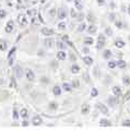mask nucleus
Here are the masks:
<instances>
[{
    "instance_id": "obj_29",
    "label": "nucleus",
    "mask_w": 130,
    "mask_h": 130,
    "mask_svg": "<svg viewBox=\"0 0 130 130\" xmlns=\"http://www.w3.org/2000/svg\"><path fill=\"white\" fill-rule=\"evenodd\" d=\"M48 108L52 110H56L57 108H58V104H57L56 102H50L49 105H48Z\"/></svg>"
},
{
    "instance_id": "obj_4",
    "label": "nucleus",
    "mask_w": 130,
    "mask_h": 130,
    "mask_svg": "<svg viewBox=\"0 0 130 130\" xmlns=\"http://www.w3.org/2000/svg\"><path fill=\"white\" fill-rule=\"evenodd\" d=\"M15 50H17V47H12L11 50H10L9 54H8V60H9V64H10V66H12V64H13L14 55H15Z\"/></svg>"
},
{
    "instance_id": "obj_35",
    "label": "nucleus",
    "mask_w": 130,
    "mask_h": 130,
    "mask_svg": "<svg viewBox=\"0 0 130 130\" xmlns=\"http://www.w3.org/2000/svg\"><path fill=\"white\" fill-rule=\"evenodd\" d=\"M36 13H37V11H36V9H34V8L27 10V15H30V17H35Z\"/></svg>"
},
{
    "instance_id": "obj_49",
    "label": "nucleus",
    "mask_w": 130,
    "mask_h": 130,
    "mask_svg": "<svg viewBox=\"0 0 130 130\" xmlns=\"http://www.w3.org/2000/svg\"><path fill=\"white\" fill-rule=\"evenodd\" d=\"M83 18H84V14H83V13H80V14L78 15V20H79V21H81V20H83Z\"/></svg>"
},
{
    "instance_id": "obj_51",
    "label": "nucleus",
    "mask_w": 130,
    "mask_h": 130,
    "mask_svg": "<svg viewBox=\"0 0 130 130\" xmlns=\"http://www.w3.org/2000/svg\"><path fill=\"white\" fill-rule=\"evenodd\" d=\"M22 126H28L27 119H24V120H23V122H22Z\"/></svg>"
},
{
    "instance_id": "obj_42",
    "label": "nucleus",
    "mask_w": 130,
    "mask_h": 130,
    "mask_svg": "<svg viewBox=\"0 0 130 130\" xmlns=\"http://www.w3.org/2000/svg\"><path fill=\"white\" fill-rule=\"evenodd\" d=\"M105 33H106L108 36H111V35H113V31H111L109 27H107L106 30H105Z\"/></svg>"
},
{
    "instance_id": "obj_53",
    "label": "nucleus",
    "mask_w": 130,
    "mask_h": 130,
    "mask_svg": "<svg viewBox=\"0 0 130 130\" xmlns=\"http://www.w3.org/2000/svg\"><path fill=\"white\" fill-rule=\"evenodd\" d=\"M128 13L130 14V5H129V7H128Z\"/></svg>"
},
{
    "instance_id": "obj_50",
    "label": "nucleus",
    "mask_w": 130,
    "mask_h": 130,
    "mask_svg": "<svg viewBox=\"0 0 130 130\" xmlns=\"http://www.w3.org/2000/svg\"><path fill=\"white\" fill-rule=\"evenodd\" d=\"M41 81H42V82H45V83H48V80H47V79H46V77H42Z\"/></svg>"
},
{
    "instance_id": "obj_24",
    "label": "nucleus",
    "mask_w": 130,
    "mask_h": 130,
    "mask_svg": "<svg viewBox=\"0 0 130 130\" xmlns=\"http://www.w3.org/2000/svg\"><path fill=\"white\" fill-rule=\"evenodd\" d=\"M62 89L66 92H70L72 90V85L70 84V83H68V82H64V83H62Z\"/></svg>"
},
{
    "instance_id": "obj_2",
    "label": "nucleus",
    "mask_w": 130,
    "mask_h": 130,
    "mask_svg": "<svg viewBox=\"0 0 130 130\" xmlns=\"http://www.w3.org/2000/svg\"><path fill=\"white\" fill-rule=\"evenodd\" d=\"M18 22L20 23V25H22V26H25V25H27V23H28L27 17L25 15L24 13H20L19 15H18Z\"/></svg>"
},
{
    "instance_id": "obj_52",
    "label": "nucleus",
    "mask_w": 130,
    "mask_h": 130,
    "mask_svg": "<svg viewBox=\"0 0 130 130\" xmlns=\"http://www.w3.org/2000/svg\"><path fill=\"white\" fill-rule=\"evenodd\" d=\"M130 99V92L127 93V96H126V100H129Z\"/></svg>"
},
{
    "instance_id": "obj_54",
    "label": "nucleus",
    "mask_w": 130,
    "mask_h": 130,
    "mask_svg": "<svg viewBox=\"0 0 130 130\" xmlns=\"http://www.w3.org/2000/svg\"><path fill=\"white\" fill-rule=\"evenodd\" d=\"M128 110L130 111V103H129V106H128Z\"/></svg>"
},
{
    "instance_id": "obj_37",
    "label": "nucleus",
    "mask_w": 130,
    "mask_h": 130,
    "mask_svg": "<svg viewBox=\"0 0 130 130\" xmlns=\"http://www.w3.org/2000/svg\"><path fill=\"white\" fill-rule=\"evenodd\" d=\"M86 28V24L85 23H81L80 25H79V27H78V32H83Z\"/></svg>"
},
{
    "instance_id": "obj_17",
    "label": "nucleus",
    "mask_w": 130,
    "mask_h": 130,
    "mask_svg": "<svg viewBox=\"0 0 130 130\" xmlns=\"http://www.w3.org/2000/svg\"><path fill=\"white\" fill-rule=\"evenodd\" d=\"M107 102H108V104H109L110 107H115V106H116V104H117V99H116V97L110 96V97H108Z\"/></svg>"
},
{
    "instance_id": "obj_11",
    "label": "nucleus",
    "mask_w": 130,
    "mask_h": 130,
    "mask_svg": "<svg viewBox=\"0 0 130 130\" xmlns=\"http://www.w3.org/2000/svg\"><path fill=\"white\" fill-rule=\"evenodd\" d=\"M100 126H102V127H110L111 122L106 118H102L100 120Z\"/></svg>"
},
{
    "instance_id": "obj_55",
    "label": "nucleus",
    "mask_w": 130,
    "mask_h": 130,
    "mask_svg": "<svg viewBox=\"0 0 130 130\" xmlns=\"http://www.w3.org/2000/svg\"><path fill=\"white\" fill-rule=\"evenodd\" d=\"M67 1H71V0H67Z\"/></svg>"
},
{
    "instance_id": "obj_5",
    "label": "nucleus",
    "mask_w": 130,
    "mask_h": 130,
    "mask_svg": "<svg viewBox=\"0 0 130 130\" xmlns=\"http://www.w3.org/2000/svg\"><path fill=\"white\" fill-rule=\"evenodd\" d=\"M41 33H42V35H44V36H52V35L55 34V32H54L53 28L43 27V28H41Z\"/></svg>"
},
{
    "instance_id": "obj_3",
    "label": "nucleus",
    "mask_w": 130,
    "mask_h": 130,
    "mask_svg": "<svg viewBox=\"0 0 130 130\" xmlns=\"http://www.w3.org/2000/svg\"><path fill=\"white\" fill-rule=\"evenodd\" d=\"M57 17H58V19H60V20H64L67 18V10L64 9V7H61L60 9H58Z\"/></svg>"
},
{
    "instance_id": "obj_9",
    "label": "nucleus",
    "mask_w": 130,
    "mask_h": 130,
    "mask_svg": "<svg viewBox=\"0 0 130 130\" xmlns=\"http://www.w3.org/2000/svg\"><path fill=\"white\" fill-rule=\"evenodd\" d=\"M90 105L89 104H86V103H83L82 104V106H81V113H82V115H88L89 113H90Z\"/></svg>"
},
{
    "instance_id": "obj_19",
    "label": "nucleus",
    "mask_w": 130,
    "mask_h": 130,
    "mask_svg": "<svg viewBox=\"0 0 130 130\" xmlns=\"http://www.w3.org/2000/svg\"><path fill=\"white\" fill-rule=\"evenodd\" d=\"M80 70H81V68H80L79 64H72V66H71V73L77 74V73L80 72Z\"/></svg>"
},
{
    "instance_id": "obj_34",
    "label": "nucleus",
    "mask_w": 130,
    "mask_h": 130,
    "mask_svg": "<svg viewBox=\"0 0 130 130\" xmlns=\"http://www.w3.org/2000/svg\"><path fill=\"white\" fill-rule=\"evenodd\" d=\"M57 27H58L59 31L66 30V23H64V22H59L58 24H57Z\"/></svg>"
},
{
    "instance_id": "obj_10",
    "label": "nucleus",
    "mask_w": 130,
    "mask_h": 130,
    "mask_svg": "<svg viewBox=\"0 0 130 130\" xmlns=\"http://www.w3.org/2000/svg\"><path fill=\"white\" fill-rule=\"evenodd\" d=\"M42 122H43V119L41 118V116H38V115L34 116L33 119H32V124L34 126H39V125H42Z\"/></svg>"
},
{
    "instance_id": "obj_38",
    "label": "nucleus",
    "mask_w": 130,
    "mask_h": 130,
    "mask_svg": "<svg viewBox=\"0 0 130 130\" xmlns=\"http://www.w3.org/2000/svg\"><path fill=\"white\" fill-rule=\"evenodd\" d=\"M49 15L53 17V18L56 17V9H55V8H52V9L49 10Z\"/></svg>"
},
{
    "instance_id": "obj_1",
    "label": "nucleus",
    "mask_w": 130,
    "mask_h": 130,
    "mask_svg": "<svg viewBox=\"0 0 130 130\" xmlns=\"http://www.w3.org/2000/svg\"><path fill=\"white\" fill-rule=\"evenodd\" d=\"M106 44V37L104 34H100L97 37V44H96V48L97 49H102Z\"/></svg>"
},
{
    "instance_id": "obj_13",
    "label": "nucleus",
    "mask_w": 130,
    "mask_h": 130,
    "mask_svg": "<svg viewBox=\"0 0 130 130\" xmlns=\"http://www.w3.org/2000/svg\"><path fill=\"white\" fill-rule=\"evenodd\" d=\"M125 45H126L125 41H122V39H120V38H118V39L115 41V46H116L117 48H124Z\"/></svg>"
},
{
    "instance_id": "obj_15",
    "label": "nucleus",
    "mask_w": 130,
    "mask_h": 130,
    "mask_svg": "<svg viewBox=\"0 0 130 130\" xmlns=\"http://www.w3.org/2000/svg\"><path fill=\"white\" fill-rule=\"evenodd\" d=\"M7 48H8V42L6 39H0V50L5 52Z\"/></svg>"
},
{
    "instance_id": "obj_36",
    "label": "nucleus",
    "mask_w": 130,
    "mask_h": 130,
    "mask_svg": "<svg viewBox=\"0 0 130 130\" xmlns=\"http://www.w3.org/2000/svg\"><path fill=\"white\" fill-rule=\"evenodd\" d=\"M122 82H124L126 85H129L130 84V77L129 75H125V77L122 78Z\"/></svg>"
},
{
    "instance_id": "obj_27",
    "label": "nucleus",
    "mask_w": 130,
    "mask_h": 130,
    "mask_svg": "<svg viewBox=\"0 0 130 130\" xmlns=\"http://www.w3.org/2000/svg\"><path fill=\"white\" fill-rule=\"evenodd\" d=\"M19 117H20V113L15 109V108H14L13 111H12V119H13V120H15V121H18Z\"/></svg>"
},
{
    "instance_id": "obj_20",
    "label": "nucleus",
    "mask_w": 130,
    "mask_h": 130,
    "mask_svg": "<svg viewBox=\"0 0 130 130\" xmlns=\"http://www.w3.org/2000/svg\"><path fill=\"white\" fill-rule=\"evenodd\" d=\"M113 94L115 96H120L122 94V91H121V89L119 88V86H114L113 88Z\"/></svg>"
},
{
    "instance_id": "obj_47",
    "label": "nucleus",
    "mask_w": 130,
    "mask_h": 130,
    "mask_svg": "<svg viewBox=\"0 0 130 130\" xmlns=\"http://www.w3.org/2000/svg\"><path fill=\"white\" fill-rule=\"evenodd\" d=\"M82 52H83V53H84V54H86V55H88V54L90 53V49H89L88 47H84V48H83V49H82Z\"/></svg>"
},
{
    "instance_id": "obj_21",
    "label": "nucleus",
    "mask_w": 130,
    "mask_h": 130,
    "mask_svg": "<svg viewBox=\"0 0 130 130\" xmlns=\"http://www.w3.org/2000/svg\"><path fill=\"white\" fill-rule=\"evenodd\" d=\"M96 31H97V27L95 26L94 24L89 25V27H88V33H89V34H95Z\"/></svg>"
},
{
    "instance_id": "obj_41",
    "label": "nucleus",
    "mask_w": 130,
    "mask_h": 130,
    "mask_svg": "<svg viewBox=\"0 0 130 130\" xmlns=\"http://www.w3.org/2000/svg\"><path fill=\"white\" fill-rule=\"evenodd\" d=\"M70 13H71V17L73 18V19H75V18H78V14H77V12H75V10H74V9H71Z\"/></svg>"
},
{
    "instance_id": "obj_28",
    "label": "nucleus",
    "mask_w": 130,
    "mask_h": 130,
    "mask_svg": "<svg viewBox=\"0 0 130 130\" xmlns=\"http://www.w3.org/2000/svg\"><path fill=\"white\" fill-rule=\"evenodd\" d=\"M13 72H14V74L17 75V78H18V79H20V78H21V72H22V71H21V68H20L19 66H17L15 68H14Z\"/></svg>"
},
{
    "instance_id": "obj_40",
    "label": "nucleus",
    "mask_w": 130,
    "mask_h": 130,
    "mask_svg": "<svg viewBox=\"0 0 130 130\" xmlns=\"http://www.w3.org/2000/svg\"><path fill=\"white\" fill-rule=\"evenodd\" d=\"M6 17H7V12L5 11V10L0 9V18H1V19H5Z\"/></svg>"
},
{
    "instance_id": "obj_44",
    "label": "nucleus",
    "mask_w": 130,
    "mask_h": 130,
    "mask_svg": "<svg viewBox=\"0 0 130 130\" xmlns=\"http://www.w3.org/2000/svg\"><path fill=\"white\" fill-rule=\"evenodd\" d=\"M116 26L118 28H122V23L120 22V21H116Z\"/></svg>"
},
{
    "instance_id": "obj_26",
    "label": "nucleus",
    "mask_w": 130,
    "mask_h": 130,
    "mask_svg": "<svg viewBox=\"0 0 130 130\" xmlns=\"http://www.w3.org/2000/svg\"><path fill=\"white\" fill-rule=\"evenodd\" d=\"M103 57H104L105 59H109L110 57H111V52H110L109 49H105V50L103 52Z\"/></svg>"
},
{
    "instance_id": "obj_32",
    "label": "nucleus",
    "mask_w": 130,
    "mask_h": 130,
    "mask_svg": "<svg viewBox=\"0 0 130 130\" xmlns=\"http://www.w3.org/2000/svg\"><path fill=\"white\" fill-rule=\"evenodd\" d=\"M91 96H92V97L99 96V90H97L96 88H92V89H91Z\"/></svg>"
},
{
    "instance_id": "obj_6",
    "label": "nucleus",
    "mask_w": 130,
    "mask_h": 130,
    "mask_svg": "<svg viewBox=\"0 0 130 130\" xmlns=\"http://www.w3.org/2000/svg\"><path fill=\"white\" fill-rule=\"evenodd\" d=\"M25 78H26L28 81L32 82V81L35 80V73H34V72L32 71L31 69H27L26 72H25Z\"/></svg>"
},
{
    "instance_id": "obj_46",
    "label": "nucleus",
    "mask_w": 130,
    "mask_h": 130,
    "mask_svg": "<svg viewBox=\"0 0 130 130\" xmlns=\"http://www.w3.org/2000/svg\"><path fill=\"white\" fill-rule=\"evenodd\" d=\"M88 20H89V21H91V22H93V21H94V18H93V15H92L91 13H90L89 15H88Z\"/></svg>"
},
{
    "instance_id": "obj_22",
    "label": "nucleus",
    "mask_w": 130,
    "mask_h": 130,
    "mask_svg": "<svg viewBox=\"0 0 130 130\" xmlns=\"http://www.w3.org/2000/svg\"><path fill=\"white\" fill-rule=\"evenodd\" d=\"M20 116L22 117L23 119H27V117H28V111H27L26 108H22V109H21V111H20Z\"/></svg>"
},
{
    "instance_id": "obj_18",
    "label": "nucleus",
    "mask_w": 130,
    "mask_h": 130,
    "mask_svg": "<svg viewBox=\"0 0 130 130\" xmlns=\"http://www.w3.org/2000/svg\"><path fill=\"white\" fill-rule=\"evenodd\" d=\"M57 60H64L66 59V57H67V55H66V53L63 52V50H59L58 53H57Z\"/></svg>"
},
{
    "instance_id": "obj_43",
    "label": "nucleus",
    "mask_w": 130,
    "mask_h": 130,
    "mask_svg": "<svg viewBox=\"0 0 130 130\" xmlns=\"http://www.w3.org/2000/svg\"><path fill=\"white\" fill-rule=\"evenodd\" d=\"M57 47H58L59 49H60V48L62 49V48H64V45L62 44V42H58V43H57Z\"/></svg>"
},
{
    "instance_id": "obj_23",
    "label": "nucleus",
    "mask_w": 130,
    "mask_h": 130,
    "mask_svg": "<svg viewBox=\"0 0 130 130\" xmlns=\"http://www.w3.org/2000/svg\"><path fill=\"white\" fill-rule=\"evenodd\" d=\"M84 44L85 45H88V46H90V45H93L94 44V39H93V37H90V36H88V37H85L84 38Z\"/></svg>"
},
{
    "instance_id": "obj_33",
    "label": "nucleus",
    "mask_w": 130,
    "mask_h": 130,
    "mask_svg": "<svg viewBox=\"0 0 130 130\" xmlns=\"http://www.w3.org/2000/svg\"><path fill=\"white\" fill-rule=\"evenodd\" d=\"M71 85H72V88H75V89H78L79 86H80V81H79V80H77V79H74V80L71 82Z\"/></svg>"
},
{
    "instance_id": "obj_39",
    "label": "nucleus",
    "mask_w": 130,
    "mask_h": 130,
    "mask_svg": "<svg viewBox=\"0 0 130 130\" xmlns=\"http://www.w3.org/2000/svg\"><path fill=\"white\" fill-rule=\"evenodd\" d=\"M122 126L124 127H130V119H126L122 121Z\"/></svg>"
},
{
    "instance_id": "obj_8",
    "label": "nucleus",
    "mask_w": 130,
    "mask_h": 130,
    "mask_svg": "<svg viewBox=\"0 0 130 130\" xmlns=\"http://www.w3.org/2000/svg\"><path fill=\"white\" fill-rule=\"evenodd\" d=\"M97 107H99V109H100V111L102 114L108 115V107L106 105H104V104H102V103H99L97 104Z\"/></svg>"
},
{
    "instance_id": "obj_45",
    "label": "nucleus",
    "mask_w": 130,
    "mask_h": 130,
    "mask_svg": "<svg viewBox=\"0 0 130 130\" xmlns=\"http://www.w3.org/2000/svg\"><path fill=\"white\" fill-rule=\"evenodd\" d=\"M115 17H116V14H115V13H110L109 14V20L110 21H114L115 20Z\"/></svg>"
},
{
    "instance_id": "obj_16",
    "label": "nucleus",
    "mask_w": 130,
    "mask_h": 130,
    "mask_svg": "<svg viewBox=\"0 0 130 130\" xmlns=\"http://www.w3.org/2000/svg\"><path fill=\"white\" fill-rule=\"evenodd\" d=\"M83 62H84L86 66H91V64H93V58L90 56H84L83 57Z\"/></svg>"
},
{
    "instance_id": "obj_14",
    "label": "nucleus",
    "mask_w": 130,
    "mask_h": 130,
    "mask_svg": "<svg viewBox=\"0 0 130 130\" xmlns=\"http://www.w3.org/2000/svg\"><path fill=\"white\" fill-rule=\"evenodd\" d=\"M53 93H54V95H55V96L61 95V88H60L58 84H56V85L53 88Z\"/></svg>"
},
{
    "instance_id": "obj_7",
    "label": "nucleus",
    "mask_w": 130,
    "mask_h": 130,
    "mask_svg": "<svg viewBox=\"0 0 130 130\" xmlns=\"http://www.w3.org/2000/svg\"><path fill=\"white\" fill-rule=\"evenodd\" d=\"M13 27H14V22L12 20H10L8 21V23L6 24V27H5V31L7 32V33H11V32L13 31Z\"/></svg>"
},
{
    "instance_id": "obj_30",
    "label": "nucleus",
    "mask_w": 130,
    "mask_h": 130,
    "mask_svg": "<svg viewBox=\"0 0 130 130\" xmlns=\"http://www.w3.org/2000/svg\"><path fill=\"white\" fill-rule=\"evenodd\" d=\"M116 67H117V62H116V61H114V60H109V61H108V68H109V69H115Z\"/></svg>"
},
{
    "instance_id": "obj_12",
    "label": "nucleus",
    "mask_w": 130,
    "mask_h": 130,
    "mask_svg": "<svg viewBox=\"0 0 130 130\" xmlns=\"http://www.w3.org/2000/svg\"><path fill=\"white\" fill-rule=\"evenodd\" d=\"M53 44H54V39L53 38H50V37H48V36H47V38L44 39V45L47 48H52L53 47Z\"/></svg>"
},
{
    "instance_id": "obj_25",
    "label": "nucleus",
    "mask_w": 130,
    "mask_h": 130,
    "mask_svg": "<svg viewBox=\"0 0 130 130\" xmlns=\"http://www.w3.org/2000/svg\"><path fill=\"white\" fill-rule=\"evenodd\" d=\"M74 7L78 10H82L83 9V3L81 0H74Z\"/></svg>"
},
{
    "instance_id": "obj_48",
    "label": "nucleus",
    "mask_w": 130,
    "mask_h": 130,
    "mask_svg": "<svg viewBox=\"0 0 130 130\" xmlns=\"http://www.w3.org/2000/svg\"><path fill=\"white\" fill-rule=\"evenodd\" d=\"M97 3H99V6H104L105 0H97Z\"/></svg>"
},
{
    "instance_id": "obj_31",
    "label": "nucleus",
    "mask_w": 130,
    "mask_h": 130,
    "mask_svg": "<svg viewBox=\"0 0 130 130\" xmlns=\"http://www.w3.org/2000/svg\"><path fill=\"white\" fill-rule=\"evenodd\" d=\"M117 67L120 68V69H124L126 67V61L125 60H118L117 61Z\"/></svg>"
}]
</instances>
